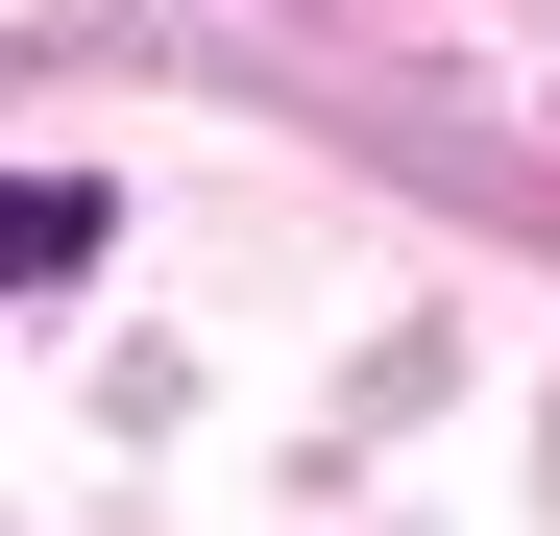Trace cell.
<instances>
[{
	"label": "cell",
	"instance_id": "6da1fadb",
	"mask_svg": "<svg viewBox=\"0 0 560 536\" xmlns=\"http://www.w3.org/2000/svg\"><path fill=\"white\" fill-rule=\"evenodd\" d=\"M73 268H98V196L73 171H0V293H73Z\"/></svg>",
	"mask_w": 560,
	"mask_h": 536
}]
</instances>
